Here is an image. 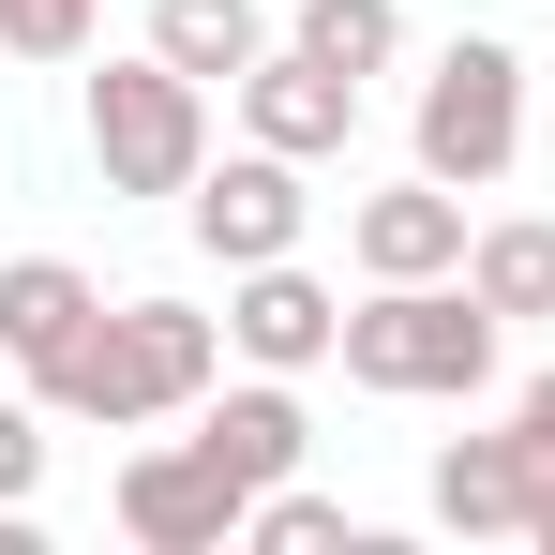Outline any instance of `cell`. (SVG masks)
Returning a JSON list of instances; mask_svg holds the SVG:
<instances>
[{"label": "cell", "instance_id": "obj_1", "mask_svg": "<svg viewBox=\"0 0 555 555\" xmlns=\"http://www.w3.org/2000/svg\"><path fill=\"white\" fill-rule=\"evenodd\" d=\"M210 390H225V331L195 300H120V315H91L61 361L30 375L46 421H105V436H151V421L210 405Z\"/></svg>", "mask_w": 555, "mask_h": 555}, {"label": "cell", "instance_id": "obj_2", "mask_svg": "<svg viewBox=\"0 0 555 555\" xmlns=\"http://www.w3.org/2000/svg\"><path fill=\"white\" fill-rule=\"evenodd\" d=\"M495 346H511V315L465 271H421V285L346 300V346L331 361L361 375V390H390V405H465V390H495Z\"/></svg>", "mask_w": 555, "mask_h": 555}, {"label": "cell", "instance_id": "obj_3", "mask_svg": "<svg viewBox=\"0 0 555 555\" xmlns=\"http://www.w3.org/2000/svg\"><path fill=\"white\" fill-rule=\"evenodd\" d=\"M91 166H105V195H195V166H210V91H195L166 46H135V61L91 76Z\"/></svg>", "mask_w": 555, "mask_h": 555}, {"label": "cell", "instance_id": "obj_4", "mask_svg": "<svg viewBox=\"0 0 555 555\" xmlns=\"http://www.w3.org/2000/svg\"><path fill=\"white\" fill-rule=\"evenodd\" d=\"M421 166L451 195H495L511 166H526V61L495 46V30H465L451 61L421 76Z\"/></svg>", "mask_w": 555, "mask_h": 555}, {"label": "cell", "instance_id": "obj_5", "mask_svg": "<svg viewBox=\"0 0 555 555\" xmlns=\"http://www.w3.org/2000/svg\"><path fill=\"white\" fill-rule=\"evenodd\" d=\"M181 225H195V256H225V271H256V256H300V225H315V195H300V151H225V166H195L181 195Z\"/></svg>", "mask_w": 555, "mask_h": 555}, {"label": "cell", "instance_id": "obj_6", "mask_svg": "<svg viewBox=\"0 0 555 555\" xmlns=\"http://www.w3.org/2000/svg\"><path fill=\"white\" fill-rule=\"evenodd\" d=\"M241 511H256V495L195 451V436H166V451L120 465V541H135V555H225V541H241Z\"/></svg>", "mask_w": 555, "mask_h": 555}, {"label": "cell", "instance_id": "obj_7", "mask_svg": "<svg viewBox=\"0 0 555 555\" xmlns=\"http://www.w3.org/2000/svg\"><path fill=\"white\" fill-rule=\"evenodd\" d=\"M225 346L256 375H315L331 346H346V300L300 271V256H256V271H225Z\"/></svg>", "mask_w": 555, "mask_h": 555}, {"label": "cell", "instance_id": "obj_8", "mask_svg": "<svg viewBox=\"0 0 555 555\" xmlns=\"http://www.w3.org/2000/svg\"><path fill=\"white\" fill-rule=\"evenodd\" d=\"M241 135H256V151H300V166H331V151L361 135V76H331L315 46H271V61L241 76Z\"/></svg>", "mask_w": 555, "mask_h": 555}, {"label": "cell", "instance_id": "obj_9", "mask_svg": "<svg viewBox=\"0 0 555 555\" xmlns=\"http://www.w3.org/2000/svg\"><path fill=\"white\" fill-rule=\"evenodd\" d=\"M421 495H436V526H451V541H526V511L555 495V465L526 451V436H451Z\"/></svg>", "mask_w": 555, "mask_h": 555}, {"label": "cell", "instance_id": "obj_10", "mask_svg": "<svg viewBox=\"0 0 555 555\" xmlns=\"http://www.w3.org/2000/svg\"><path fill=\"white\" fill-rule=\"evenodd\" d=\"M465 241H480V225H465V195L436 181V166H421V181H390V195H361V210H346V256H361L375 285H421V271H465Z\"/></svg>", "mask_w": 555, "mask_h": 555}, {"label": "cell", "instance_id": "obj_11", "mask_svg": "<svg viewBox=\"0 0 555 555\" xmlns=\"http://www.w3.org/2000/svg\"><path fill=\"white\" fill-rule=\"evenodd\" d=\"M195 451L225 465L241 495L300 480V451H315V421H300V375H241V390H210V405H195Z\"/></svg>", "mask_w": 555, "mask_h": 555}, {"label": "cell", "instance_id": "obj_12", "mask_svg": "<svg viewBox=\"0 0 555 555\" xmlns=\"http://www.w3.org/2000/svg\"><path fill=\"white\" fill-rule=\"evenodd\" d=\"M91 315H105V285L76 271V256H0V361L15 375H46Z\"/></svg>", "mask_w": 555, "mask_h": 555}, {"label": "cell", "instance_id": "obj_13", "mask_svg": "<svg viewBox=\"0 0 555 555\" xmlns=\"http://www.w3.org/2000/svg\"><path fill=\"white\" fill-rule=\"evenodd\" d=\"M151 46H166V61H181L195 91H210V76H225V91H241V76H256V61H271V15H256V0H151Z\"/></svg>", "mask_w": 555, "mask_h": 555}, {"label": "cell", "instance_id": "obj_14", "mask_svg": "<svg viewBox=\"0 0 555 555\" xmlns=\"http://www.w3.org/2000/svg\"><path fill=\"white\" fill-rule=\"evenodd\" d=\"M465 285H480V300H495L511 331H526V315H555V225H541V210L480 225V241H465Z\"/></svg>", "mask_w": 555, "mask_h": 555}, {"label": "cell", "instance_id": "obj_15", "mask_svg": "<svg viewBox=\"0 0 555 555\" xmlns=\"http://www.w3.org/2000/svg\"><path fill=\"white\" fill-rule=\"evenodd\" d=\"M285 46H315L331 76H390V61H405V0H300Z\"/></svg>", "mask_w": 555, "mask_h": 555}, {"label": "cell", "instance_id": "obj_16", "mask_svg": "<svg viewBox=\"0 0 555 555\" xmlns=\"http://www.w3.org/2000/svg\"><path fill=\"white\" fill-rule=\"evenodd\" d=\"M241 541H256V555H361V526H346L331 495H300V480H271V495L241 511Z\"/></svg>", "mask_w": 555, "mask_h": 555}, {"label": "cell", "instance_id": "obj_17", "mask_svg": "<svg viewBox=\"0 0 555 555\" xmlns=\"http://www.w3.org/2000/svg\"><path fill=\"white\" fill-rule=\"evenodd\" d=\"M91 0H0V61H91Z\"/></svg>", "mask_w": 555, "mask_h": 555}, {"label": "cell", "instance_id": "obj_18", "mask_svg": "<svg viewBox=\"0 0 555 555\" xmlns=\"http://www.w3.org/2000/svg\"><path fill=\"white\" fill-rule=\"evenodd\" d=\"M46 495V405H0V511Z\"/></svg>", "mask_w": 555, "mask_h": 555}, {"label": "cell", "instance_id": "obj_19", "mask_svg": "<svg viewBox=\"0 0 555 555\" xmlns=\"http://www.w3.org/2000/svg\"><path fill=\"white\" fill-rule=\"evenodd\" d=\"M511 436H526V451L555 465V375H526V405H511Z\"/></svg>", "mask_w": 555, "mask_h": 555}, {"label": "cell", "instance_id": "obj_20", "mask_svg": "<svg viewBox=\"0 0 555 555\" xmlns=\"http://www.w3.org/2000/svg\"><path fill=\"white\" fill-rule=\"evenodd\" d=\"M526 555H555V495H541V511H526Z\"/></svg>", "mask_w": 555, "mask_h": 555}]
</instances>
